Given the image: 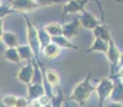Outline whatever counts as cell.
<instances>
[{"mask_svg": "<svg viewBox=\"0 0 123 107\" xmlns=\"http://www.w3.org/2000/svg\"><path fill=\"white\" fill-rule=\"evenodd\" d=\"M96 86H94L91 82V73H89L81 82L74 87L71 95L68 96V101H73L77 103L79 106H85L92 95L93 92H95Z\"/></svg>", "mask_w": 123, "mask_h": 107, "instance_id": "6da1fadb", "label": "cell"}, {"mask_svg": "<svg viewBox=\"0 0 123 107\" xmlns=\"http://www.w3.org/2000/svg\"><path fill=\"white\" fill-rule=\"evenodd\" d=\"M24 19L26 23V29H27V41L28 45L31 47L34 55V59L37 60V63L40 64V54L42 51L41 42H40L39 32H37V26L32 20H30L27 16L24 15Z\"/></svg>", "mask_w": 123, "mask_h": 107, "instance_id": "7a4b0ae2", "label": "cell"}, {"mask_svg": "<svg viewBox=\"0 0 123 107\" xmlns=\"http://www.w3.org/2000/svg\"><path fill=\"white\" fill-rule=\"evenodd\" d=\"M113 88H115V80L111 77H103L96 85V95L98 99V107H104V103L111 95Z\"/></svg>", "mask_w": 123, "mask_h": 107, "instance_id": "3957f363", "label": "cell"}, {"mask_svg": "<svg viewBox=\"0 0 123 107\" xmlns=\"http://www.w3.org/2000/svg\"><path fill=\"white\" fill-rule=\"evenodd\" d=\"M121 54L122 53L119 50L115 41L111 39L109 41V48H108V51L106 54V57H107V60L110 65V74H111V76L113 74V77L116 76V71L118 70V68H120Z\"/></svg>", "mask_w": 123, "mask_h": 107, "instance_id": "277c9868", "label": "cell"}, {"mask_svg": "<svg viewBox=\"0 0 123 107\" xmlns=\"http://www.w3.org/2000/svg\"><path fill=\"white\" fill-rule=\"evenodd\" d=\"M91 1L98 2L100 9H102L101 3L98 0H70L65 4L62 6V14L64 15H68V14H80L84 11H86L85 6Z\"/></svg>", "mask_w": 123, "mask_h": 107, "instance_id": "5b68a950", "label": "cell"}, {"mask_svg": "<svg viewBox=\"0 0 123 107\" xmlns=\"http://www.w3.org/2000/svg\"><path fill=\"white\" fill-rule=\"evenodd\" d=\"M35 70H37L35 69V61L32 60L31 62L25 64L18 70V72L16 73V79L24 85L29 86L30 84H32Z\"/></svg>", "mask_w": 123, "mask_h": 107, "instance_id": "8992f818", "label": "cell"}, {"mask_svg": "<svg viewBox=\"0 0 123 107\" xmlns=\"http://www.w3.org/2000/svg\"><path fill=\"white\" fill-rule=\"evenodd\" d=\"M8 4L18 13H30L40 9L35 0H10Z\"/></svg>", "mask_w": 123, "mask_h": 107, "instance_id": "52a82bcc", "label": "cell"}, {"mask_svg": "<svg viewBox=\"0 0 123 107\" xmlns=\"http://www.w3.org/2000/svg\"><path fill=\"white\" fill-rule=\"evenodd\" d=\"M78 19L80 25H81V28H84L86 30H91V31H93L98 26H100L102 24V21L98 19L93 13H91L90 11L87 10L79 14Z\"/></svg>", "mask_w": 123, "mask_h": 107, "instance_id": "ba28073f", "label": "cell"}, {"mask_svg": "<svg viewBox=\"0 0 123 107\" xmlns=\"http://www.w3.org/2000/svg\"><path fill=\"white\" fill-rule=\"evenodd\" d=\"M63 27V35L68 38V40H73L79 34L81 25L79 23L78 17H74L72 20L68 21L65 24H62Z\"/></svg>", "mask_w": 123, "mask_h": 107, "instance_id": "9c48e42d", "label": "cell"}, {"mask_svg": "<svg viewBox=\"0 0 123 107\" xmlns=\"http://www.w3.org/2000/svg\"><path fill=\"white\" fill-rule=\"evenodd\" d=\"M27 93H28V99L30 101L32 100H37L46 93V88L43 85V82H32L29 86H27Z\"/></svg>", "mask_w": 123, "mask_h": 107, "instance_id": "30bf717a", "label": "cell"}, {"mask_svg": "<svg viewBox=\"0 0 123 107\" xmlns=\"http://www.w3.org/2000/svg\"><path fill=\"white\" fill-rule=\"evenodd\" d=\"M108 48H109V42L103 41L101 39H96L94 38L93 42H92L91 46L86 50L87 54L90 53H102V54H107Z\"/></svg>", "mask_w": 123, "mask_h": 107, "instance_id": "8fae6325", "label": "cell"}, {"mask_svg": "<svg viewBox=\"0 0 123 107\" xmlns=\"http://www.w3.org/2000/svg\"><path fill=\"white\" fill-rule=\"evenodd\" d=\"M0 40H1V43H3L6 46V48H17L19 46L18 39L14 32L4 31L3 34L0 35Z\"/></svg>", "mask_w": 123, "mask_h": 107, "instance_id": "7c38bea8", "label": "cell"}, {"mask_svg": "<svg viewBox=\"0 0 123 107\" xmlns=\"http://www.w3.org/2000/svg\"><path fill=\"white\" fill-rule=\"evenodd\" d=\"M93 33V37L96 38V39H101L103 41H106V42H109L110 40L112 39L111 38V34H110V29L107 25L105 24H101L100 26L95 28V29L92 31Z\"/></svg>", "mask_w": 123, "mask_h": 107, "instance_id": "4fadbf2b", "label": "cell"}, {"mask_svg": "<svg viewBox=\"0 0 123 107\" xmlns=\"http://www.w3.org/2000/svg\"><path fill=\"white\" fill-rule=\"evenodd\" d=\"M115 78V88L109 99L111 100V102L123 104V84L121 80H119V77L116 76Z\"/></svg>", "mask_w": 123, "mask_h": 107, "instance_id": "5bb4252c", "label": "cell"}, {"mask_svg": "<svg viewBox=\"0 0 123 107\" xmlns=\"http://www.w3.org/2000/svg\"><path fill=\"white\" fill-rule=\"evenodd\" d=\"M44 77L46 79V82L49 85V87H59V85H60V76H59L58 72L54 69H47L45 71Z\"/></svg>", "mask_w": 123, "mask_h": 107, "instance_id": "9a60e30c", "label": "cell"}, {"mask_svg": "<svg viewBox=\"0 0 123 107\" xmlns=\"http://www.w3.org/2000/svg\"><path fill=\"white\" fill-rule=\"evenodd\" d=\"M53 43L57 44L61 49H75V50L78 49V47L72 42V40H68L64 35L53 38Z\"/></svg>", "mask_w": 123, "mask_h": 107, "instance_id": "2e32d148", "label": "cell"}, {"mask_svg": "<svg viewBox=\"0 0 123 107\" xmlns=\"http://www.w3.org/2000/svg\"><path fill=\"white\" fill-rule=\"evenodd\" d=\"M42 53H43L44 57L46 59H48V60H53V59L57 58V57L60 55L61 48L57 44H55V43H50V44L47 45L43 50H42Z\"/></svg>", "mask_w": 123, "mask_h": 107, "instance_id": "e0dca14e", "label": "cell"}, {"mask_svg": "<svg viewBox=\"0 0 123 107\" xmlns=\"http://www.w3.org/2000/svg\"><path fill=\"white\" fill-rule=\"evenodd\" d=\"M46 32L50 35L51 38H57L63 35V27L61 24L59 23H49L44 26Z\"/></svg>", "mask_w": 123, "mask_h": 107, "instance_id": "ac0fdd59", "label": "cell"}, {"mask_svg": "<svg viewBox=\"0 0 123 107\" xmlns=\"http://www.w3.org/2000/svg\"><path fill=\"white\" fill-rule=\"evenodd\" d=\"M3 58L6 61L14 64H19L22 62V59L19 57L17 48H6L3 53Z\"/></svg>", "mask_w": 123, "mask_h": 107, "instance_id": "d6986e66", "label": "cell"}, {"mask_svg": "<svg viewBox=\"0 0 123 107\" xmlns=\"http://www.w3.org/2000/svg\"><path fill=\"white\" fill-rule=\"evenodd\" d=\"M18 54H19V57L22 59V61H32L34 60V55L33 51H32L31 47L29 45H19L17 47Z\"/></svg>", "mask_w": 123, "mask_h": 107, "instance_id": "ffe728a7", "label": "cell"}, {"mask_svg": "<svg viewBox=\"0 0 123 107\" xmlns=\"http://www.w3.org/2000/svg\"><path fill=\"white\" fill-rule=\"evenodd\" d=\"M37 32H39V38H40V42H41V46H42V50L49 45L50 43H53V38L46 32L44 27L37 26Z\"/></svg>", "mask_w": 123, "mask_h": 107, "instance_id": "44dd1931", "label": "cell"}, {"mask_svg": "<svg viewBox=\"0 0 123 107\" xmlns=\"http://www.w3.org/2000/svg\"><path fill=\"white\" fill-rule=\"evenodd\" d=\"M40 8H46V6H56V4H65L70 0H35Z\"/></svg>", "mask_w": 123, "mask_h": 107, "instance_id": "7402d4cb", "label": "cell"}, {"mask_svg": "<svg viewBox=\"0 0 123 107\" xmlns=\"http://www.w3.org/2000/svg\"><path fill=\"white\" fill-rule=\"evenodd\" d=\"M17 96L9 94V95L3 96L2 99V104L6 107H16V103H17Z\"/></svg>", "mask_w": 123, "mask_h": 107, "instance_id": "603a6c76", "label": "cell"}, {"mask_svg": "<svg viewBox=\"0 0 123 107\" xmlns=\"http://www.w3.org/2000/svg\"><path fill=\"white\" fill-rule=\"evenodd\" d=\"M11 13H15V11H14L8 3L3 4V6L1 4V6H0V17H1V19H3L6 15H9V14H11Z\"/></svg>", "mask_w": 123, "mask_h": 107, "instance_id": "cb8c5ba5", "label": "cell"}, {"mask_svg": "<svg viewBox=\"0 0 123 107\" xmlns=\"http://www.w3.org/2000/svg\"><path fill=\"white\" fill-rule=\"evenodd\" d=\"M16 107H30V100L24 96L18 97L17 103H16Z\"/></svg>", "mask_w": 123, "mask_h": 107, "instance_id": "d4e9b609", "label": "cell"}, {"mask_svg": "<svg viewBox=\"0 0 123 107\" xmlns=\"http://www.w3.org/2000/svg\"><path fill=\"white\" fill-rule=\"evenodd\" d=\"M37 100H39V102L42 104V106H46V105H48V104L51 103V99L48 94H44V95L39 97Z\"/></svg>", "mask_w": 123, "mask_h": 107, "instance_id": "484cf974", "label": "cell"}, {"mask_svg": "<svg viewBox=\"0 0 123 107\" xmlns=\"http://www.w3.org/2000/svg\"><path fill=\"white\" fill-rule=\"evenodd\" d=\"M30 107H43V106L39 102V100H32V101H30Z\"/></svg>", "mask_w": 123, "mask_h": 107, "instance_id": "4316f807", "label": "cell"}, {"mask_svg": "<svg viewBox=\"0 0 123 107\" xmlns=\"http://www.w3.org/2000/svg\"><path fill=\"white\" fill-rule=\"evenodd\" d=\"M104 107H123V104L121 103H116V102H111V103H109L108 105L104 106Z\"/></svg>", "mask_w": 123, "mask_h": 107, "instance_id": "83f0119b", "label": "cell"}, {"mask_svg": "<svg viewBox=\"0 0 123 107\" xmlns=\"http://www.w3.org/2000/svg\"><path fill=\"white\" fill-rule=\"evenodd\" d=\"M116 76H117V77H120L121 79H123V68H120L119 69V71H118V74L116 75ZM116 76H115V77H116Z\"/></svg>", "mask_w": 123, "mask_h": 107, "instance_id": "f1b7e54d", "label": "cell"}, {"mask_svg": "<svg viewBox=\"0 0 123 107\" xmlns=\"http://www.w3.org/2000/svg\"><path fill=\"white\" fill-rule=\"evenodd\" d=\"M120 68H123V51L121 54V59H120Z\"/></svg>", "mask_w": 123, "mask_h": 107, "instance_id": "f546056e", "label": "cell"}, {"mask_svg": "<svg viewBox=\"0 0 123 107\" xmlns=\"http://www.w3.org/2000/svg\"><path fill=\"white\" fill-rule=\"evenodd\" d=\"M116 2H117V3H122L123 4V0H115Z\"/></svg>", "mask_w": 123, "mask_h": 107, "instance_id": "4dcf8cb0", "label": "cell"}, {"mask_svg": "<svg viewBox=\"0 0 123 107\" xmlns=\"http://www.w3.org/2000/svg\"><path fill=\"white\" fill-rule=\"evenodd\" d=\"M43 107H53V106H51V103H50V104H48V105H46V106H43Z\"/></svg>", "mask_w": 123, "mask_h": 107, "instance_id": "1f68e13d", "label": "cell"}, {"mask_svg": "<svg viewBox=\"0 0 123 107\" xmlns=\"http://www.w3.org/2000/svg\"><path fill=\"white\" fill-rule=\"evenodd\" d=\"M121 82H122V84H123V79H121Z\"/></svg>", "mask_w": 123, "mask_h": 107, "instance_id": "d6a6232c", "label": "cell"}]
</instances>
